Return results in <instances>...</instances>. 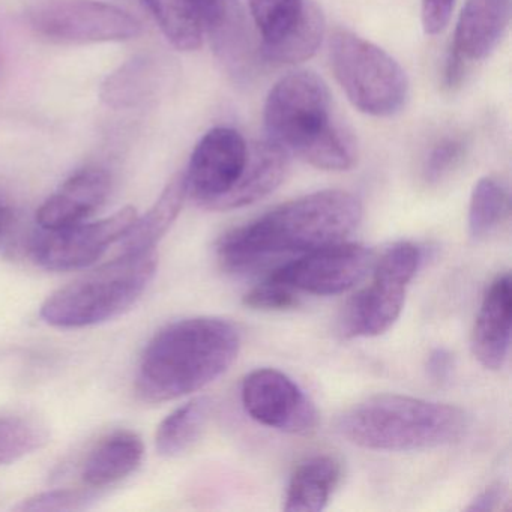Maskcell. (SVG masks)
<instances>
[{
	"label": "cell",
	"mask_w": 512,
	"mask_h": 512,
	"mask_svg": "<svg viewBox=\"0 0 512 512\" xmlns=\"http://www.w3.org/2000/svg\"><path fill=\"white\" fill-rule=\"evenodd\" d=\"M157 266L155 250L119 256L53 293L41 307V317L62 329L88 328L116 319L142 298Z\"/></svg>",
	"instance_id": "277c9868"
},
{
	"label": "cell",
	"mask_w": 512,
	"mask_h": 512,
	"mask_svg": "<svg viewBox=\"0 0 512 512\" xmlns=\"http://www.w3.org/2000/svg\"><path fill=\"white\" fill-rule=\"evenodd\" d=\"M454 370V355L445 347L431 350L427 358V374L431 382L443 385L451 379Z\"/></svg>",
	"instance_id": "4dcf8cb0"
},
{
	"label": "cell",
	"mask_w": 512,
	"mask_h": 512,
	"mask_svg": "<svg viewBox=\"0 0 512 512\" xmlns=\"http://www.w3.org/2000/svg\"><path fill=\"white\" fill-rule=\"evenodd\" d=\"M506 494H508L506 487L497 482L481 491L466 509L467 511H496L505 502Z\"/></svg>",
	"instance_id": "1f68e13d"
},
{
	"label": "cell",
	"mask_w": 512,
	"mask_h": 512,
	"mask_svg": "<svg viewBox=\"0 0 512 512\" xmlns=\"http://www.w3.org/2000/svg\"><path fill=\"white\" fill-rule=\"evenodd\" d=\"M511 19V0H467L458 17L452 49L467 62L487 58Z\"/></svg>",
	"instance_id": "2e32d148"
},
{
	"label": "cell",
	"mask_w": 512,
	"mask_h": 512,
	"mask_svg": "<svg viewBox=\"0 0 512 512\" xmlns=\"http://www.w3.org/2000/svg\"><path fill=\"white\" fill-rule=\"evenodd\" d=\"M137 220L133 206L95 223H80L61 230H43L31 242L35 262L47 271L88 268L125 235Z\"/></svg>",
	"instance_id": "30bf717a"
},
{
	"label": "cell",
	"mask_w": 512,
	"mask_h": 512,
	"mask_svg": "<svg viewBox=\"0 0 512 512\" xmlns=\"http://www.w3.org/2000/svg\"><path fill=\"white\" fill-rule=\"evenodd\" d=\"M248 145L241 133L229 127L212 128L197 143L187 172V194L209 209L229 193L247 163Z\"/></svg>",
	"instance_id": "7c38bea8"
},
{
	"label": "cell",
	"mask_w": 512,
	"mask_h": 512,
	"mask_svg": "<svg viewBox=\"0 0 512 512\" xmlns=\"http://www.w3.org/2000/svg\"><path fill=\"white\" fill-rule=\"evenodd\" d=\"M512 281L508 272L497 275L479 307L472 332V352L487 370H500L511 349Z\"/></svg>",
	"instance_id": "4fadbf2b"
},
{
	"label": "cell",
	"mask_w": 512,
	"mask_h": 512,
	"mask_svg": "<svg viewBox=\"0 0 512 512\" xmlns=\"http://www.w3.org/2000/svg\"><path fill=\"white\" fill-rule=\"evenodd\" d=\"M325 17L313 0H305L295 25L278 40L262 43V58L271 64L295 65L313 58L325 37Z\"/></svg>",
	"instance_id": "44dd1931"
},
{
	"label": "cell",
	"mask_w": 512,
	"mask_h": 512,
	"mask_svg": "<svg viewBox=\"0 0 512 512\" xmlns=\"http://www.w3.org/2000/svg\"><path fill=\"white\" fill-rule=\"evenodd\" d=\"M215 52L233 73L250 70V40L238 0H194Z\"/></svg>",
	"instance_id": "e0dca14e"
},
{
	"label": "cell",
	"mask_w": 512,
	"mask_h": 512,
	"mask_svg": "<svg viewBox=\"0 0 512 512\" xmlns=\"http://www.w3.org/2000/svg\"><path fill=\"white\" fill-rule=\"evenodd\" d=\"M29 22L40 37L59 44L118 43L142 32L127 11L98 0H49L29 13Z\"/></svg>",
	"instance_id": "ba28073f"
},
{
	"label": "cell",
	"mask_w": 512,
	"mask_h": 512,
	"mask_svg": "<svg viewBox=\"0 0 512 512\" xmlns=\"http://www.w3.org/2000/svg\"><path fill=\"white\" fill-rule=\"evenodd\" d=\"M245 307L260 311H286L299 304L298 292L266 277L265 281L248 290L242 298Z\"/></svg>",
	"instance_id": "83f0119b"
},
{
	"label": "cell",
	"mask_w": 512,
	"mask_h": 512,
	"mask_svg": "<svg viewBox=\"0 0 512 512\" xmlns=\"http://www.w3.org/2000/svg\"><path fill=\"white\" fill-rule=\"evenodd\" d=\"M289 172V152L272 142L248 146L247 163L236 184L211 206V211H233L245 208L277 190Z\"/></svg>",
	"instance_id": "9a60e30c"
},
{
	"label": "cell",
	"mask_w": 512,
	"mask_h": 512,
	"mask_svg": "<svg viewBox=\"0 0 512 512\" xmlns=\"http://www.w3.org/2000/svg\"><path fill=\"white\" fill-rule=\"evenodd\" d=\"M466 152L467 142L464 137H443L428 152L422 166V178L427 184H439L460 166Z\"/></svg>",
	"instance_id": "4316f807"
},
{
	"label": "cell",
	"mask_w": 512,
	"mask_h": 512,
	"mask_svg": "<svg viewBox=\"0 0 512 512\" xmlns=\"http://www.w3.org/2000/svg\"><path fill=\"white\" fill-rule=\"evenodd\" d=\"M373 253L364 245L337 242L284 263L268 277L295 292L316 296L340 295L361 283L373 268Z\"/></svg>",
	"instance_id": "9c48e42d"
},
{
	"label": "cell",
	"mask_w": 512,
	"mask_h": 512,
	"mask_svg": "<svg viewBox=\"0 0 512 512\" xmlns=\"http://www.w3.org/2000/svg\"><path fill=\"white\" fill-rule=\"evenodd\" d=\"M94 502L89 491L53 490L23 500L17 511H82Z\"/></svg>",
	"instance_id": "f1b7e54d"
},
{
	"label": "cell",
	"mask_w": 512,
	"mask_h": 512,
	"mask_svg": "<svg viewBox=\"0 0 512 512\" xmlns=\"http://www.w3.org/2000/svg\"><path fill=\"white\" fill-rule=\"evenodd\" d=\"M335 79L350 103L365 115L388 118L403 109L409 82L401 65L385 50L349 31L329 43Z\"/></svg>",
	"instance_id": "5b68a950"
},
{
	"label": "cell",
	"mask_w": 512,
	"mask_h": 512,
	"mask_svg": "<svg viewBox=\"0 0 512 512\" xmlns=\"http://www.w3.org/2000/svg\"><path fill=\"white\" fill-rule=\"evenodd\" d=\"M8 223H10V212L4 208V206L0 205V236L7 229Z\"/></svg>",
	"instance_id": "836d02e7"
},
{
	"label": "cell",
	"mask_w": 512,
	"mask_h": 512,
	"mask_svg": "<svg viewBox=\"0 0 512 512\" xmlns=\"http://www.w3.org/2000/svg\"><path fill=\"white\" fill-rule=\"evenodd\" d=\"M145 445L130 430H118L101 439L83 464L82 478L88 487L101 488L127 478L142 464Z\"/></svg>",
	"instance_id": "ac0fdd59"
},
{
	"label": "cell",
	"mask_w": 512,
	"mask_h": 512,
	"mask_svg": "<svg viewBox=\"0 0 512 512\" xmlns=\"http://www.w3.org/2000/svg\"><path fill=\"white\" fill-rule=\"evenodd\" d=\"M49 433L34 419L23 416H0V466L16 463L20 458L43 448Z\"/></svg>",
	"instance_id": "d4e9b609"
},
{
	"label": "cell",
	"mask_w": 512,
	"mask_h": 512,
	"mask_svg": "<svg viewBox=\"0 0 512 512\" xmlns=\"http://www.w3.org/2000/svg\"><path fill=\"white\" fill-rule=\"evenodd\" d=\"M509 215V194L499 179H479L469 205V233L475 241L488 238Z\"/></svg>",
	"instance_id": "cb8c5ba5"
},
{
	"label": "cell",
	"mask_w": 512,
	"mask_h": 512,
	"mask_svg": "<svg viewBox=\"0 0 512 512\" xmlns=\"http://www.w3.org/2000/svg\"><path fill=\"white\" fill-rule=\"evenodd\" d=\"M187 197L184 173H179L167 184L155 205L142 218L137 217L130 230L119 239V256L154 251L175 223Z\"/></svg>",
	"instance_id": "ffe728a7"
},
{
	"label": "cell",
	"mask_w": 512,
	"mask_h": 512,
	"mask_svg": "<svg viewBox=\"0 0 512 512\" xmlns=\"http://www.w3.org/2000/svg\"><path fill=\"white\" fill-rule=\"evenodd\" d=\"M341 463L332 455H314L299 463L287 487L284 509L319 512L328 506L341 481Z\"/></svg>",
	"instance_id": "d6986e66"
},
{
	"label": "cell",
	"mask_w": 512,
	"mask_h": 512,
	"mask_svg": "<svg viewBox=\"0 0 512 512\" xmlns=\"http://www.w3.org/2000/svg\"><path fill=\"white\" fill-rule=\"evenodd\" d=\"M421 250L412 242L389 247L374 265L370 286L359 290L344 307L340 334L370 338L385 334L403 311L407 287L421 265Z\"/></svg>",
	"instance_id": "52a82bcc"
},
{
	"label": "cell",
	"mask_w": 512,
	"mask_h": 512,
	"mask_svg": "<svg viewBox=\"0 0 512 512\" xmlns=\"http://www.w3.org/2000/svg\"><path fill=\"white\" fill-rule=\"evenodd\" d=\"M305 0H248L262 43L283 37L301 16Z\"/></svg>",
	"instance_id": "484cf974"
},
{
	"label": "cell",
	"mask_w": 512,
	"mask_h": 512,
	"mask_svg": "<svg viewBox=\"0 0 512 512\" xmlns=\"http://www.w3.org/2000/svg\"><path fill=\"white\" fill-rule=\"evenodd\" d=\"M245 412L265 427L289 434L316 430L319 413L304 389L275 368H259L245 376L241 388Z\"/></svg>",
	"instance_id": "8fae6325"
},
{
	"label": "cell",
	"mask_w": 512,
	"mask_h": 512,
	"mask_svg": "<svg viewBox=\"0 0 512 512\" xmlns=\"http://www.w3.org/2000/svg\"><path fill=\"white\" fill-rule=\"evenodd\" d=\"M167 40L182 52L202 46L203 26L194 0H142Z\"/></svg>",
	"instance_id": "603a6c76"
},
{
	"label": "cell",
	"mask_w": 512,
	"mask_h": 512,
	"mask_svg": "<svg viewBox=\"0 0 512 512\" xmlns=\"http://www.w3.org/2000/svg\"><path fill=\"white\" fill-rule=\"evenodd\" d=\"M361 220V202L347 191L308 194L221 236L218 260L229 272L253 271L277 257L344 241Z\"/></svg>",
	"instance_id": "6da1fadb"
},
{
	"label": "cell",
	"mask_w": 512,
	"mask_h": 512,
	"mask_svg": "<svg viewBox=\"0 0 512 512\" xmlns=\"http://www.w3.org/2000/svg\"><path fill=\"white\" fill-rule=\"evenodd\" d=\"M467 64L469 62L451 47L448 56H446L445 68H443V85H445L446 89L452 91V89L458 88L463 83Z\"/></svg>",
	"instance_id": "d6a6232c"
},
{
	"label": "cell",
	"mask_w": 512,
	"mask_h": 512,
	"mask_svg": "<svg viewBox=\"0 0 512 512\" xmlns=\"http://www.w3.org/2000/svg\"><path fill=\"white\" fill-rule=\"evenodd\" d=\"M241 349V334L220 317H193L161 329L143 352L137 395L164 403L193 394L223 376Z\"/></svg>",
	"instance_id": "7a4b0ae2"
},
{
	"label": "cell",
	"mask_w": 512,
	"mask_h": 512,
	"mask_svg": "<svg viewBox=\"0 0 512 512\" xmlns=\"http://www.w3.org/2000/svg\"><path fill=\"white\" fill-rule=\"evenodd\" d=\"M265 127L269 140L308 161L337 127L331 119L328 86L310 71L283 77L266 100Z\"/></svg>",
	"instance_id": "8992f818"
},
{
	"label": "cell",
	"mask_w": 512,
	"mask_h": 512,
	"mask_svg": "<svg viewBox=\"0 0 512 512\" xmlns=\"http://www.w3.org/2000/svg\"><path fill=\"white\" fill-rule=\"evenodd\" d=\"M469 416L451 404L400 394L359 401L338 419L350 443L371 451H421L451 445L463 437Z\"/></svg>",
	"instance_id": "3957f363"
},
{
	"label": "cell",
	"mask_w": 512,
	"mask_h": 512,
	"mask_svg": "<svg viewBox=\"0 0 512 512\" xmlns=\"http://www.w3.org/2000/svg\"><path fill=\"white\" fill-rule=\"evenodd\" d=\"M110 188L109 173L95 167L80 170L41 205L38 224L43 230H61L85 223L106 203Z\"/></svg>",
	"instance_id": "5bb4252c"
},
{
	"label": "cell",
	"mask_w": 512,
	"mask_h": 512,
	"mask_svg": "<svg viewBox=\"0 0 512 512\" xmlns=\"http://www.w3.org/2000/svg\"><path fill=\"white\" fill-rule=\"evenodd\" d=\"M212 401L197 397L173 410L157 430L155 445L164 457H179L190 451L205 433L211 418Z\"/></svg>",
	"instance_id": "7402d4cb"
},
{
	"label": "cell",
	"mask_w": 512,
	"mask_h": 512,
	"mask_svg": "<svg viewBox=\"0 0 512 512\" xmlns=\"http://www.w3.org/2000/svg\"><path fill=\"white\" fill-rule=\"evenodd\" d=\"M455 0H422V26L428 35H437L446 28L454 10Z\"/></svg>",
	"instance_id": "f546056e"
}]
</instances>
